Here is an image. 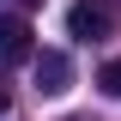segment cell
Instances as JSON below:
<instances>
[{
    "label": "cell",
    "instance_id": "6da1fadb",
    "mask_svg": "<svg viewBox=\"0 0 121 121\" xmlns=\"http://www.w3.org/2000/svg\"><path fill=\"white\" fill-rule=\"evenodd\" d=\"M121 24V0H73V12H67V36H79V43H103V36H115Z\"/></svg>",
    "mask_w": 121,
    "mask_h": 121
},
{
    "label": "cell",
    "instance_id": "7a4b0ae2",
    "mask_svg": "<svg viewBox=\"0 0 121 121\" xmlns=\"http://www.w3.org/2000/svg\"><path fill=\"white\" fill-rule=\"evenodd\" d=\"M30 67H36V91H43V97H60V91L73 85V60L60 55V48H43V55H30Z\"/></svg>",
    "mask_w": 121,
    "mask_h": 121
},
{
    "label": "cell",
    "instance_id": "3957f363",
    "mask_svg": "<svg viewBox=\"0 0 121 121\" xmlns=\"http://www.w3.org/2000/svg\"><path fill=\"white\" fill-rule=\"evenodd\" d=\"M36 55V43H30V24L24 18H0V67H12V60H30Z\"/></svg>",
    "mask_w": 121,
    "mask_h": 121
},
{
    "label": "cell",
    "instance_id": "277c9868",
    "mask_svg": "<svg viewBox=\"0 0 121 121\" xmlns=\"http://www.w3.org/2000/svg\"><path fill=\"white\" fill-rule=\"evenodd\" d=\"M97 85H103L109 97H121V60H103V73H97Z\"/></svg>",
    "mask_w": 121,
    "mask_h": 121
},
{
    "label": "cell",
    "instance_id": "5b68a950",
    "mask_svg": "<svg viewBox=\"0 0 121 121\" xmlns=\"http://www.w3.org/2000/svg\"><path fill=\"white\" fill-rule=\"evenodd\" d=\"M6 109H12V97H6V85H0V115H6Z\"/></svg>",
    "mask_w": 121,
    "mask_h": 121
},
{
    "label": "cell",
    "instance_id": "8992f818",
    "mask_svg": "<svg viewBox=\"0 0 121 121\" xmlns=\"http://www.w3.org/2000/svg\"><path fill=\"white\" fill-rule=\"evenodd\" d=\"M18 6H43V0H18Z\"/></svg>",
    "mask_w": 121,
    "mask_h": 121
},
{
    "label": "cell",
    "instance_id": "52a82bcc",
    "mask_svg": "<svg viewBox=\"0 0 121 121\" xmlns=\"http://www.w3.org/2000/svg\"><path fill=\"white\" fill-rule=\"evenodd\" d=\"M67 121H85V115H67Z\"/></svg>",
    "mask_w": 121,
    "mask_h": 121
}]
</instances>
